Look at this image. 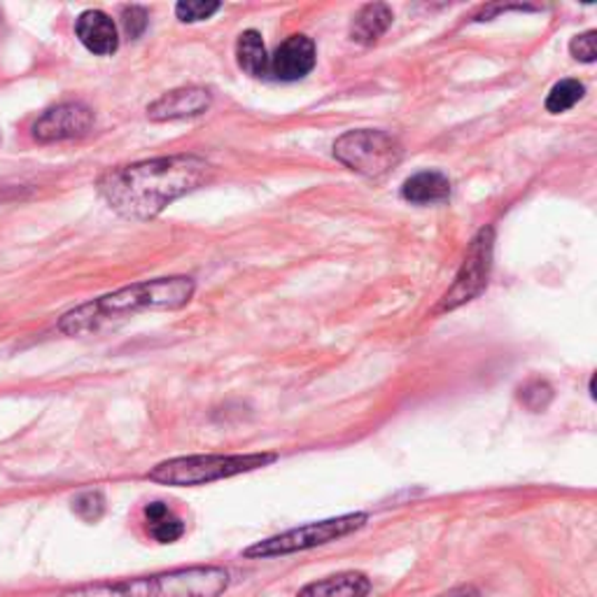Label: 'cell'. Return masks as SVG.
<instances>
[{
  "label": "cell",
  "instance_id": "obj_1",
  "mask_svg": "<svg viewBox=\"0 0 597 597\" xmlns=\"http://www.w3.org/2000/svg\"><path fill=\"white\" fill-rule=\"evenodd\" d=\"M211 170V164L196 155L145 159L108 170L98 180V194L117 215L145 222L208 183Z\"/></svg>",
  "mask_w": 597,
  "mask_h": 597
},
{
  "label": "cell",
  "instance_id": "obj_2",
  "mask_svg": "<svg viewBox=\"0 0 597 597\" xmlns=\"http://www.w3.org/2000/svg\"><path fill=\"white\" fill-rule=\"evenodd\" d=\"M194 292L196 283L189 276H170L136 283L63 313L59 320V330L68 336H80L96 332L108 320L131 315L138 311H178L192 302Z\"/></svg>",
  "mask_w": 597,
  "mask_h": 597
},
{
  "label": "cell",
  "instance_id": "obj_3",
  "mask_svg": "<svg viewBox=\"0 0 597 597\" xmlns=\"http://www.w3.org/2000/svg\"><path fill=\"white\" fill-rule=\"evenodd\" d=\"M229 584V569L196 565L162 571L153 577L87 584L61 593V597H219Z\"/></svg>",
  "mask_w": 597,
  "mask_h": 597
},
{
  "label": "cell",
  "instance_id": "obj_4",
  "mask_svg": "<svg viewBox=\"0 0 597 597\" xmlns=\"http://www.w3.org/2000/svg\"><path fill=\"white\" fill-rule=\"evenodd\" d=\"M278 460L273 453H245V456H185L159 462L147 479L173 488L208 486L222 479H232L247 471H257Z\"/></svg>",
  "mask_w": 597,
  "mask_h": 597
},
{
  "label": "cell",
  "instance_id": "obj_5",
  "mask_svg": "<svg viewBox=\"0 0 597 597\" xmlns=\"http://www.w3.org/2000/svg\"><path fill=\"white\" fill-rule=\"evenodd\" d=\"M366 522H369V513H362V511L309 522V526L294 528V530H287L283 535L268 537L264 541L247 546L243 556L264 560V558H278V556L309 551V549H315V546H325V544H332L336 539L353 535V532L362 530Z\"/></svg>",
  "mask_w": 597,
  "mask_h": 597
},
{
  "label": "cell",
  "instance_id": "obj_6",
  "mask_svg": "<svg viewBox=\"0 0 597 597\" xmlns=\"http://www.w3.org/2000/svg\"><path fill=\"white\" fill-rule=\"evenodd\" d=\"M334 157L364 178H381L402 162V145L385 131L358 129L334 143Z\"/></svg>",
  "mask_w": 597,
  "mask_h": 597
},
{
  "label": "cell",
  "instance_id": "obj_7",
  "mask_svg": "<svg viewBox=\"0 0 597 597\" xmlns=\"http://www.w3.org/2000/svg\"><path fill=\"white\" fill-rule=\"evenodd\" d=\"M492 247H495V229L486 227L474 236V241L469 243V251L464 255V262L458 271L453 285L446 290V294L441 296V302L434 311L437 315L456 311L469 302H474L477 296L486 292L488 281H490V268H492Z\"/></svg>",
  "mask_w": 597,
  "mask_h": 597
},
{
  "label": "cell",
  "instance_id": "obj_8",
  "mask_svg": "<svg viewBox=\"0 0 597 597\" xmlns=\"http://www.w3.org/2000/svg\"><path fill=\"white\" fill-rule=\"evenodd\" d=\"M94 127V110L85 104L70 101L49 108L33 124V138L38 143H61L82 138Z\"/></svg>",
  "mask_w": 597,
  "mask_h": 597
},
{
  "label": "cell",
  "instance_id": "obj_9",
  "mask_svg": "<svg viewBox=\"0 0 597 597\" xmlns=\"http://www.w3.org/2000/svg\"><path fill=\"white\" fill-rule=\"evenodd\" d=\"M213 106V94L206 87H180L159 96L147 106V117L153 121L192 119L208 112Z\"/></svg>",
  "mask_w": 597,
  "mask_h": 597
},
{
  "label": "cell",
  "instance_id": "obj_10",
  "mask_svg": "<svg viewBox=\"0 0 597 597\" xmlns=\"http://www.w3.org/2000/svg\"><path fill=\"white\" fill-rule=\"evenodd\" d=\"M315 68V42L309 36H290L268 59V75L281 82L304 80Z\"/></svg>",
  "mask_w": 597,
  "mask_h": 597
},
{
  "label": "cell",
  "instance_id": "obj_11",
  "mask_svg": "<svg viewBox=\"0 0 597 597\" xmlns=\"http://www.w3.org/2000/svg\"><path fill=\"white\" fill-rule=\"evenodd\" d=\"M78 40L96 57H110L119 49V33L115 21L101 10H85L75 21Z\"/></svg>",
  "mask_w": 597,
  "mask_h": 597
},
{
  "label": "cell",
  "instance_id": "obj_12",
  "mask_svg": "<svg viewBox=\"0 0 597 597\" xmlns=\"http://www.w3.org/2000/svg\"><path fill=\"white\" fill-rule=\"evenodd\" d=\"M369 593L371 581L362 571H339V575L304 586L296 597H366Z\"/></svg>",
  "mask_w": 597,
  "mask_h": 597
},
{
  "label": "cell",
  "instance_id": "obj_13",
  "mask_svg": "<svg viewBox=\"0 0 597 597\" xmlns=\"http://www.w3.org/2000/svg\"><path fill=\"white\" fill-rule=\"evenodd\" d=\"M402 198L411 204H443L451 198V180L439 170H420L402 185Z\"/></svg>",
  "mask_w": 597,
  "mask_h": 597
},
{
  "label": "cell",
  "instance_id": "obj_14",
  "mask_svg": "<svg viewBox=\"0 0 597 597\" xmlns=\"http://www.w3.org/2000/svg\"><path fill=\"white\" fill-rule=\"evenodd\" d=\"M392 19H394V14L385 3L364 6L351 23V40L358 45H364V47L379 42L388 33V29L392 27Z\"/></svg>",
  "mask_w": 597,
  "mask_h": 597
},
{
  "label": "cell",
  "instance_id": "obj_15",
  "mask_svg": "<svg viewBox=\"0 0 597 597\" xmlns=\"http://www.w3.org/2000/svg\"><path fill=\"white\" fill-rule=\"evenodd\" d=\"M147 535L159 544H176L185 535V522L176 511H170L164 502H149L145 509Z\"/></svg>",
  "mask_w": 597,
  "mask_h": 597
},
{
  "label": "cell",
  "instance_id": "obj_16",
  "mask_svg": "<svg viewBox=\"0 0 597 597\" xmlns=\"http://www.w3.org/2000/svg\"><path fill=\"white\" fill-rule=\"evenodd\" d=\"M268 52L262 40V33L257 31H243L236 42V61L241 70H245L253 78H266L268 75Z\"/></svg>",
  "mask_w": 597,
  "mask_h": 597
},
{
  "label": "cell",
  "instance_id": "obj_17",
  "mask_svg": "<svg viewBox=\"0 0 597 597\" xmlns=\"http://www.w3.org/2000/svg\"><path fill=\"white\" fill-rule=\"evenodd\" d=\"M586 94V87L579 80H560L551 87L549 96H546V110L551 115H560L569 108H575Z\"/></svg>",
  "mask_w": 597,
  "mask_h": 597
},
{
  "label": "cell",
  "instance_id": "obj_18",
  "mask_svg": "<svg viewBox=\"0 0 597 597\" xmlns=\"http://www.w3.org/2000/svg\"><path fill=\"white\" fill-rule=\"evenodd\" d=\"M551 400H554V388L546 381H541V379H535V381H530V383H526L520 388V402L526 404L530 411H535V413L544 411L546 407L551 404Z\"/></svg>",
  "mask_w": 597,
  "mask_h": 597
},
{
  "label": "cell",
  "instance_id": "obj_19",
  "mask_svg": "<svg viewBox=\"0 0 597 597\" xmlns=\"http://www.w3.org/2000/svg\"><path fill=\"white\" fill-rule=\"evenodd\" d=\"M72 511L78 513L82 520H87V522H96L98 518L106 513V497L98 490L82 492V495L75 497Z\"/></svg>",
  "mask_w": 597,
  "mask_h": 597
},
{
  "label": "cell",
  "instance_id": "obj_20",
  "mask_svg": "<svg viewBox=\"0 0 597 597\" xmlns=\"http://www.w3.org/2000/svg\"><path fill=\"white\" fill-rule=\"evenodd\" d=\"M219 8L222 6L215 3V0H183V3L176 6V17L185 23H196L211 19Z\"/></svg>",
  "mask_w": 597,
  "mask_h": 597
},
{
  "label": "cell",
  "instance_id": "obj_21",
  "mask_svg": "<svg viewBox=\"0 0 597 597\" xmlns=\"http://www.w3.org/2000/svg\"><path fill=\"white\" fill-rule=\"evenodd\" d=\"M147 10L140 8V6H127L121 10V23H124V29H127V33L136 40L145 33L147 29Z\"/></svg>",
  "mask_w": 597,
  "mask_h": 597
},
{
  "label": "cell",
  "instance_id": "obj_22",
  "mask_svg": "<svg viewBox=\"0 0 597 597\" xmlns=\"http://www.w3.org/2000/svg\"><path fill=\"white\" fill-rule=\"evenodd\" d=\"M595 38H597V33H595V31H588V33H581V36H577L575 40H571V42H569V52H571V57H575L577 61H584V63H593L595 57H597Z\"/></svg>",
  "mask_w": 597,
  "mask_h": 597
},
{
  "label": "cell",
  "instance_id": "obj_23",
  "mask_svg": "<svg viewBox=\"0 0 597 597\" xmlns=\"http://www.w3.org/2000/svg\"><path fill=\"white\" fill-rule=\"evenodd\" d=\"M439 597H483L477 588H471V586H460V588H453V590H448Z\"/></svg>",
  "mask_w": 597,
  "mask_h": 597
}]
</instances>
